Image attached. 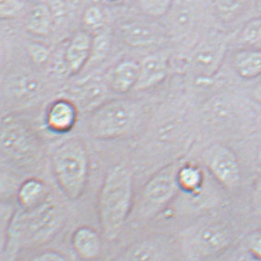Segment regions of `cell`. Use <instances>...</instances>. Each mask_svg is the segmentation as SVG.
Wrapping results in <instances>:
<instances>
[{
  "instance_id": "obj_28",
  "label": "cell",
  "mask_w": 261,
  "mask_h": 261,
  "mask_svg": "<svg viewBox=\"0 0 261 261\" xmlns=\"http://www.w3.org/2000/svg\"><path fill=\"white\" fill-rule=\"evenodd\" d=\"M110 46V41L107 34H97L96 37L93 38L92 44V57L91 58H102L107 55Z\"/></svg>"
},
{
  "instance_id": "obj_19",
  "label": "cell",
  "mask_w": 261,
  "mask_h": 261,
  "mask_svg": "<svg viewBox=\"0 0 261 261\" xmlns=\"http://www.w3.org/2000/svg\"><path fill=\"white\" fill-rule=\"evenodd\" d=\"M46 185L38 178H29L20 185L17 199L22 210H30L38 206L48 198Z\"/></svg>"
},
{
  "instance_id": "obj_26",
  "label": "cell",
  "mask_w": 261,
  "mask_h": 261,
  "mask_svg": "<svg viewBox=\"0 0 261 261\" xmlns=\"http://www.w3.org/2000/svg\"><path fill=\"white\" fill-rule=\"evenodd\" d=\"M21 0H0V16L2 19H12L23 10Z\"/></svg>"
},
{
  "instance_id": "obj_11",
  "label": "cell",
  "mask_w": 261,
  "mask_h": 261,
  "mask_svg": "<svg viewBox=\"0 0 261 261\" xmlns=\"http://www.w3.org/2000/svg\"><path fill=\"white\" fill-rule=\"evenodd\" d=\"M227 46L223 40L205 41L196 49L192 58L193 67L203 77H213L218 72L225 58Z\"/></svg>"
},
{
  "instance_id": "obj_10",
  "label": "cell",
  "mask_w": 261,
  "mask_h": 261,
  "mask_svg": "<svg viewBox=\"0 0 261 261\" xmlns=\"http://www.w3.org/2000/svg\"><path fill=\"white\" fill-rule=\"evenodd\" d=\"M169 243L161 237H149L132 243L113 261H167Z\"/></svg>"
},
{
  "instance_id": "obj_21",
  "label": "cell",
  "mask_w": 261,
  "mask_h": 261,
  "mask_svg": "<svg viewBox=\"0 0 261 261\" xmlns=\"http://www.w3.org/2000/svg\"><path fill=\"white\" fill-rule=\"evenodd\" d=\"M238 42L247 48L261 49V17L251 19L243 26Z\"/></svg>"
},
{
  "instance_id": "obj_6",
  "label": "cell",
  "mask_w": 261,
  "mask_h": 261,
  "mask_svg": "<svg viewBox=\"0 0 261 261\" xmlns=\"http://www.w3.org/2000/svg\"><path fill=\"white\" fill-rule=\"evenodd\" d=\"M183 162L175 161L159 170L143 186L140 193V205L143 213L154 214L171 203L178 195L179 167Z\"/></svg>"
},
{
  "instance_id": "obj_35",
  "label": "cell",
  "mask_w": 261,
  "mask_h": 261,
  "mask_svg": "<svg viewBox=\"0 0 261 261\" xmlns=\"http://www.w3.org/2000/svg\"><path fill=\"white\" fill-rule=\"evenodd\" d=\"M245 261H261V258L252 256V255H248V256H247Z\"/></svg>"
},
{
  "instance_id": "obj_20",
  "label": "cell",
  "mask_w": 261,
  "mask_h": 261,
  "mask_svg": "<svg viewBox=\"0 0 261 261\" xmlns=\"http://www.w3.org/2000/svg\"><path fill=\"white\" fill-rule=\"evenodd\" d=\"M180 190L190 195H198L203 189L205 174L202 168L191 163H182L177 173Z\"/></svg>"
},
{
  "instance_id": "obj_1",
  "label": "cell",
  "mask_w": 261,
  "mask_h": 261,
  "mask_svg": "<svg viewBox=\"0 0 261 261\" xmlns=\"http://www.w3.org/2000/svg\"><path fill=\"white\" fill-rule=\"evenodd\" d=\"M64 208L52 198L30 210L15 211L3 236V261H15L24 247L43 245L52 240L65 224Z\"/></svg>"
},
{
  "instance_id": "obj_12",
  "label": "cell",
  "mask_w": 261,
  "mask_h": 261,
  "mask_svg": "<svg viewBox=\"0 0 261 261\" xmlns=\"http://www.w3.org/2000/svg\"><path fill=\"white\" fill-rule=\"evenodd\" d=\"M77 119V107L68 99H58L51 102L44 116L46 126L58 134H65L71 130Z\"/></svg>"
},
{
  "instance_id": "obj_24",
  "label": "cell",
  "mask_w": 261,
  "mask_h": 261,
  "mask_svg": "<svg viewBox=\"0 0 261 261\" xmlns=\"http://www.w3.org/2000/svg\"><path fill=\"white\" fill-rule=\"evenodd\" d=\"M83 24L87 28L88 33L100 31L105 23V14L102 10L98 6H91L85 10L83 18Z\"/></svg>"
},
{
  "instance_id": "obj_32",
  "label": "cell",
  "mask_w": 261,
  "mask_h": 261,
  "mask_svg": "<svg viewBox=\"0 0 261 261\" xmlns=\"http://www.w3.org/2000/svg\"><path fill=\"white\" fill-rule=\"evenodd\" d=\"M252 204L256 212L261 213V175L257 177L252 189Z\"/></svg>"
},
{
  "instance_id": "obj_27",
  "label": "cell",
  "mask_w": 261,
  "mask_h": 261,
  "mask_svg": "<svg viewBox=\"0 0 261 261\" xmlns=\"http://www.w3.org/2000/svg\"><path fill=\"white\" fill-rule=\"evenodd\" d=\"M27 49L33 61L39 66L46 63L51 56V52L49 48H47L45 45L38 44V43H31L28 44Z\"/></svg>"
},
{
  "instance_id": "obj_9",
  "label": "cell",
  "mask_w": 261,
  "mask_h": 261,
  "mask_svg": "<svg viewBox=\"0 0 261 261\" xmlns=\"http://www.w3.org/2000/svg\"><path fill=\"white\" fill-rule=\"evenodd\" d=\"M119 34L122 40L132 47H145L164 41L167 30L153 21L134 19L123 23Z\"/></svg>"
},
{
  "instance_id": "obj_2",
  "label": "cell",
  "mask_w": 261,
  "mask_h": 261,
  "mask_svg": "<svg viewBox=\"0 0 261 261\" xmlns=\"http://www.w3.org/2000/svg\"><path fill=\"white\" fill-rule=\"evenodd\" d=\"M134 204V175L129 166L113 165L98 196V216L102 234L115 241L121 234Z\"/></svg>"
},
{
  "instance_id": "obj_30",
  "label": "cell",
  "mask_w": 261,
  "mask_h": 261,
  "mask_svg": "<svg viewBox=\"0 0 261 261\" xmlns=\"http://www.w3.org/2000/svg\"><path fill=\"white\" fill-rule=\"evenodd\" d=\"M246 243L249 255L261 258V228L249 232Z\"/></svg>"
},
{
  "instance_id": "obj_18",
  "label": "cell",
  "mask_w": 261,
  "mask_h": 261,
  "mask_svg": "<svg viewBox=\"0 0 261 261\" xmlns=\"http://www.w3.org/2000/svg\"><path fill=\"white\" fill-rule=\"evenodd\" d=\"M54 24L53 15L46 2L34 4L26 15V27L30 33L35 35H48Z\"/></svg>"
},
{
  "instance_id": "obj_3",
  "label": "cell",
  "mask_w": 261,
  "mask_h": 261,
  "mask_svg": "<svg viewBox=\"0 0 261 261\" xmlns=\"http://www.w3.org/2000/svg\"><path fill=\"white\" fill-rule=\"evenodd\" d=\"M51 165L58 188L70 200H77L87 189L90 177V153L85 141L69 138L52 153Z\"/></svg>"
},
{
  "instance_id": "obj_13",
  "label": "cell",
  "mask_w": 261,
  "mask_h": 261,
  "mask_svg": "<svg viewBox=\"0 0 261 261\" xmlns=\"http://www.w3.org/2000/svg\"><path fill=\"white\" fill-rule=\"evenodd\" d=\"M169 56L166 53L151 54L140 63V77L135 90H148L163 83L167 77Z\"/></svg>"
},
{
  "instance_id": "obj_5",
  "label": "cell",
  "mask_w": 261,
  "mask_h": 261,
  "mask_svg": "<svg viewBox=\"0 0 261 261\" xmlns=\"http://www.w3.org/2000/svg\"><path fill=\"white\" fill-rule=\"evenodd\" d=\"M1 151L14 165L33 166L43 156V147L30 126L13 116L3 118L1 124Z\"/></svg>"
},
{
  "instance_id": "obj_29",
  "label": "cell",
  "mask_w": 261,
  "mask_h": 261,
  "mask_svg": "<svg viewBox=\"0 0 261 261\" xmlns=\"http://www.w3.org/2000/svg\"><path fill=\"white\" fill-rule=\"evenodd\" d=\"M46 4L52 12L55 24L61 22L69 11L66 0H48Z\"/></svg>"
},
{
  "instance_id": "obj_25",
  "label": "cell",
  "mask_w": 261,
  "mask_h": 261,
  "mask_svg": "<svg viewBox=\"0 0 261 261\" xmlns=\"http://www.w3.org/2000/svg\"><path fill=\"white\" fill-rule=\"evenodd\" d=\"M247 2L248 0H214V5L220 14L230 17L240 12Z\"/></svg>"
},
{
  "instance_id": "obj_7",
  "label": "cell",
  "mask_w": 261,
  "mask_h": 261,
  "mask_svg": "<svg viewBox=\"0 0 261 261\" xmlns=\"http://www.w3.org/2000/svg\"><path fill=\"white\" fill-rule=\"evenodd\" d=\"M205 164L213 178L224 189L232 191L241 184V166L236 152L229 146H212L205 154Z\"/></svg>"
},
{
  "instance_id": "obj_14",
  "label": "cell",
  "mask_w": 261,
  "mask_h": 261,
  "mask_svg": "<svg viewBox=\"0 0 261 261\" xmlns=\"http://www.w3.org/2000/svg\"><path fill=\"white\" fill-rule=\"evenodd\" d=\"M93 38L88 32H77L69 40L64 52V60L68 72L76 75L90 61Z\"/></svg>"
},
{
  "instance_id": "obj_17",
  "label": "cell",
  "mask_w": 261,
  "mask_h": 261,
  "mask_svg": "<svg viewBox=\"0 0 261 261\" xmlns=\"http://www.w3.org/2000/svg\"><path fill=\"white\" fill-rule=\"evenodd\" d=\"M140 77V64L124 61L114 69L111 77V88L117 94H126L135 90Z\"/></svg>"
},
{
  "instance_id": "obj_36",
  "label": "cell",
  "mask_w": 261,
  "mask_h": 261,
  "mask_svg": "<svg viewBox=\"0 0 261 261\" xmlns=\"http://www.w3.org/2000/svg\"><path fill=\"white\" fill-rule=\"evenodd\" d=\"M107 1H109V2H116V1H118V0H107Z\"/></svg>"
},
{
  "instance_id": "obj_8",
  "label": "cell",
  "mask_w": 261,
  "mask_h": 261,
  "mask_svg": "<svg viewBox=\"0 0 261 261\" xmlns=\"http://www.w3.org/2000/svg\"><path fill=\"white\" fill-rule=\"evenodd\" d=\"M234 233L225 224L208 223L199 228L193 238V248L200 257L221 255L232 247Z\"/></svg>"
},
{
  "instance_id": "obj_16",
  "label": "cell",
  "mask_w": 261,
  "mask_h": 261,
  "mask_svg": "<svg viewBox=\"0 0 261 261\" xmlns=\"http://www.w3.org/2000/svg\"><path fill=\"white\" fill-rule=\"evenodd\" d=\"M233 69L244 80L261 77V49L244 48L234 54Z\"/></svg>"
},
{
  "instance_id": "obj_22",
  "label": "cell",
  "mask_w": 261,
  "mask_h": 261,
  "mask_svg": "<svg viewBox=\"0 0 261 261\" xmlns=\"http://www.w3.org/2000/svg\"><path fill=\"white\" fill-rule=\"evenodd\" d=\"M175 0H137L140 10L150 18H162L172 10Z\"/></svg>"
},
{
  "instance_id": "obj_33",
  "label": "cell",
  "mask_w": 261,
  "mask_h": 261,
  "mask_svg": "<svg viewBox=\"0 0 261 261\" xmlns=\"http://www.w3.org/2000/svg\"><path fill=\"white\" fill-rule=\"evenodd\" d=\"M253 96L255 98L256 102L261 103V82L256 84V87L253 91Z\"/></svg>"
},
{
  "instance_id": "obj_4",
  "label": "cell",
  "mask_w": 261,
  "mask_h": 261,
  "mask_svg": "<svg viewBox=\"0 0 261 261\" xmlns=\"http://www.w3.org/2000/svg\"><path fill=\"white\" fill-rule=\"evenodd\" d=\"M144 117L143 107L135 101L116 99L103 102L92 110L88 129L97 140L121 139L134 133Z\"/></svg>"
},
{
  "instance_id": "obj_23",
  "label": "cell",
  "mask_w": 261,
  "mask_h": 261,
  "mask_svg": "<svg viewBox=\"0 0 261 261\" xmlns=\"http://www.w3.org/2000/svg\"><path fill=\"white\" fill-rule=\"evenodd\" d=\"M195 15L193 9L189 4H182L174 10L172 18V28L177 33H186L193 25Z\"/></svg>"
},
{
  "instance_id": "obj_15",
  "label": "cell",
  "mask_w": 261,
  "mask_h": 261,
  "mask_svg": "<svg viewBox=\"0 0 261 261\" xmlns=\"http://www.w3.org/2000/svg\"><path fill=\"white\" fill-rule=\"evenodd\" d=\"M71 245L77 257L82 260H96L102 255V237L91 226H81L76 229L71 237Z\"/></svg>"
},
{
  "instance_id": "obj_31",
  "label": "cell",
  "mask_w": 261,
  "mask_h": 261,
  "mask_svg": "<svg viewBox=\"0 0 261 261\" xmlns=\"http://www.w3.org/2000/svg\"><path fill=\"white\" fill-rule=\"evenodd\" d=\"M31 261H68V259L60 252L44 250L34 256Z\"/></svg>"
},
{
  "instance_id": "obj_34",
  "label": "cell",
  "mask_w": 261,
  "mask_h": 261,
  "mask_svg": "<svg viewBox=\"0 0 261 261\" xmlns=\"http://www.w3.org/2000/svg\"><path fill=\"white\" fill-rule=\"evenodd\" d=\"M69 11L77 10V7L80 5V0H66Z\"/></svg>"
}]
</instances>
